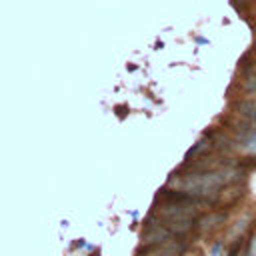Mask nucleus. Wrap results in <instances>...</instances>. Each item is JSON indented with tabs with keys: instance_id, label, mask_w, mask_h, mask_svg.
Listing matches in <instances>:
<instances>
[{
	"instance_id": "obj_1",
	"label": "nucleus",
	"mask_w": 256,
	"mask_h": 256,
	"mask_svg": "<svg viewBox=\"0 0 256 256\" xmlns=\"http://www.w3.org/2000/svg\"><path fill=\"white\" fill-rule=\"evenodd\" d=\"M210 256H222V244H220V242L212 246V250H210Z\"/></svg>"
},
{
	"instance_id": "obj_2",
	"label": "nucleus",
	"mask_w": 256,
	"mask_h": 256,
	"mask_svg": "<svg viewBox=\"0 0 256 256\" xmlns=\"http://www.w3.org/2000/svg\"><path fill=\"white\" fill-rule=\"evenodd\" d=\"M250 256H256V236H254V240L250 244Z\"/></svg>"
}]
</instances>
